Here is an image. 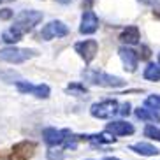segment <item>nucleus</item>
Masks as SVG:
<instances>
[{
  "label": "nucleus",
  "instance_id": "nucleus-5",
  "mask_svg": "<svg viewBox=\"0 0 160 160\" xmlns=\"http://www.w3.org/2000/svg\"><path fill=\"white\" fill-rule=\"evenodd\" d=\"M65 35H69V27L60 19H53L48 25H44V28L39 33V37L42 41H51V39L65 37Z\"/></svg>",
  "mask_w": 160,
  "mask_h": 160
},
{
  "label": "nucleus",
  "instance_id": "nucleus-20",
  "mask_svg": "<svg viewBox=\"0 0 160 160\" xmlns=\"http://www.w3.org/2000/svg\"><path fill=\"white\" fill-rule=\"evenodd\" d=\"M67 92H69V93H76V95H85L86 88H85V85H81V83H71V85L67 86Z\"/></svg>",
  "mask_w": 160,
  "mask_h": 160
},
{
  "label": "nucleus",
  "instance_id": "nucleus-30",
  "mask_svg": "<svg viewBox=\"0 0 160 160\" xmlns=\"http://www.w3.org/2000/svg\"><path fill=\"white\" fill-rule=\"evenodd\" d=\"M102 160H120V158H114V157H108V158H102Z\"/></svg>",
  "mask_w": 160,
  "mask_h": 160
},
{
  "label": "nucleus",
  "instance_id": "nucleus-18",
  "mask_svg": "<svg viewBox=\"0 0 160 160\" xmlns=\"http://www.w3.org/2000/svg\"><path fill=\"white\" fill-rule=\"evenodd\" d=\"M21 33H18L16 30H12V28H9V30H5V32H2V41L4 42H7V44H16L18 41H21Z\"/></svg>",
  "mask_w": 160,
  "mask_h": 160
},
{
  "label": "nucleus",
  "instance_id": "nucleus-23",
  "mask_svg": "<svg viewBox=\"0 0 160 160\" xmlns=\"http://www.w3.org/2000/svg\"><path fill=\"white\" fill-rule=\"evenodd\" d=\"M12 14H14L12 9H7V7H5V9H0V19H2V21L11 19V18H12Z\"/></svg>",
  "mask_w": 160,
  "mask_h": 160
},
{
  "label": "nucleus",
  "instance_id": "nucleus-19",
  "mask_svg": "<svg viewBox=\"0 0 160 160\" xmlns=\"http://www.w3.org/2000/svg\"><path fill=\"white\" fill-rule=\"evenodd\" d=\"M144 106L148 109H153V111L160 113V95H150V97L144 100Z\"/></svg>",
  "mask_w": 160,
  "mask_h": 160
},
{
  "label": "nucleus",
  "instance_id": "nucleus-17",
  "mask_svg": "<svg viewBox=\"0 0 160 160\" xmlns=\"http://www.w3.org/2000/svg\"><path fill=\"white\" fill-rule=\"evenodd\" d=\"M142 76L148 81H160V65H157V63H148V67L144 69Z\"/></svg>",
  "mask_w": 160,
  "mask_h": 160
},
{
  "label": "nucleus",
  "instance_id": "nucleus-1",
  "mask_svg": "<svg viewBox=\"0 0 160 160\" xmlns=\"http://www.w3.org/2000/svg\"><path fill=\"white\" fill-rule=\"evenodd\" d=\"M83 79L90 85L95 86H106V88H122L125 86V81L118 76L106 74L102 71H93V69H86L83 71Z\"/></svg>",
  "mask_w": 160,
  "mask_h": 160
},
{
  "label": "nucleus",
  "instance_id": "nucleus-31",
  "mask_svg": "<svg viewBox=\"0 0 160 160\" xmlns=\"http://www.w3.org/2000/svg\"><path fill=\"white\" fill-rule=\"evenodd\" d=\"M158 65H160V53H158Z\"/></svg>",
  "mask_w": 160,
  "mask_h": 160
},
{
  "label": "nucleus",
  "instance_id": "nucleus-3",
  "mask_svg": "<svg viewBox=\"0 0 160 160\" xmlns=\"http://www.w3.org/2000/svg\"><path fill=\"white\" fill-rule=\"evenodd\" d=\"M37 55L39 53L35 49H25V48H16V46L0 49V60L7 62V63H23L30 58H35Z\"/></svg>",
  "mask_w": 160,
  "mask_h": 160
},
{
  "label": "nucleus",
  "instance_id": "nucleus-12",
  "mask_svg": "<svg viewBox=\"0 0 160 160\" xmlns=\"http://www.w3.org/2000/svg\"><path fill=\"white\" fill-rule=\"evenodd\" d=\"M106 130H108L111 136H118V137L134 134V127H132V123H128V122H111V123H108Z\"/></svg>",
  "mask_w": 160,
  "mask_h": 160
},
{
  "label": "nucleus",
  "instance_id": "nucleus-6",
  "mask_svg": "<svg viewBox=\"0 0 160 160\" xmlns=\"http://www.w3.org/2000/svg\"><path fill=\"white\" fill-rule=\"evenodd\" d=\"M74 49H76V53L85 60L86 65H90V63L93 62V58L97 57V53H99V42H97L95 39H85V41H81V42H76Z\"/></svg>",
  "mask_w": 160,
  "mask_h": 160
},
{
  "label": "nucleus",
  "instance_id": "nucleus-11",
  "mask_svg": "<svg viewBox=\"0 0 160 160\" xmlns=\"http://www.w3.org/2000/svg\"><path fill=\"white\" fill-rule=\"evenodd\" d=\"M118 53H120V58H122L123 65H125V71H128V72L136 71V69H137V62H139L137 53L134 51V49H130V48H127V46L120 48Z\"/></svg>",
  "mask_w": 160,
  "mask_h": 160
},
{
  "label": "nucleus",
  "instance_id": "nucleus-9",
  "mask_svg": "<svg viewBox=\"0 0 160 160\" xmlns=\"http://www.w3.org/2000/svg\"><path fill=\"white\" fill-rule=\"evenodd\" d=\"M16 88L21 93L33 95L37 99H48L49 93H51V90H49L48 85H33V83H28V81H16Z\"/></svg>",
  "mask_w": 160,
  "mask_h": 160
},
{
  "label": "nucleus",
  "instance_id": "nucleus-2",
  "mask_svg": "<svg viewBox=\"0 0 160 160\" xmlns=\"http://www.w3.org/2000/svg\"><path fill=\"white\" fill-rule=\"evenodd\" d=\"M42 21V12L41 11H35V9H28V11H21L18 12L14 18V23L11 28L16 30L18 33H28L35 28V25H39Z\"/></svg>",
  "mask_w": 160,
  "mask_h": 160
},
{
  "label": "nucleus",
  "instance_id": "nucleus-8",
  "mask_svg": "<svg viewBox=\"0 0 160 160\" xmlns=\"http://www.w3.org/2000/svg\"><path fill=\"white\" fill-rule=\"evenodd\" d=\"M72 136V132L69 128L63 130H57V128H44L42 130V139L48 146H58V144H65L69 141V137Z\"/></svg>",
  "mask_w": 160,
  "mask_h": 160
},
{
  "label": "nucleus",
  "instance_id": "nucleus-26",
  "mask_svg": "<svg viewBox=\"0 0 160 160\" xmlns=\"http://www.w3.org/2000/svg\"><path fill=\"white\" fill-rule=\"evenodd\" d=\"M141 58H150V49L146 46H142V57Z\"/></svg>",
  "mask_w": 160,
  "mask_h": 160
},
{
  "label": "nucleus",
  "instance_id": "nucleus-16",
  "mask_svg": "<svg viewBox=\"0 0 160 160\" xmlns=\"http://www.w3.org/2000/svg\"><path fill=\"white\" fill-rule=\"evenodd\" d=\"M136 116L142 122H150V123H160V113L153 111V109H148V108H137L136 109Z\"/></svg>",
  "mask_w": 160,
  "mask_h": 160
},
{
  "label": "nucleus",
  "instance_id": "nucleus-4",
  "mask_svg": "<svg viewBox=\"0 0 160 160\" xmlns=\"http://www.w3.org/2000/svg\"><path fill=\"white\" fill-rule=\"evenodd\" d=\"M37 150V144L33 141H19L16 142L7 155H0V160H30Z\"/></svg>",
  "mask_w": 160,
  "mask_h": 160
},
{
  "label": "nucleus",
  "instance_id": "nucleus-15",
  "mask_svg": "<svg viewBox=\"0 0 160 160\" xmlns=\"http://www.w3.org/2000/svg\"><path fill=\"white\" fill-rule=\"evenodd\" d=\"M130 150L139 153V155H142V157H155L160 153L158 148H155V146L150 144V142H137V144H132Z\"/></svg>",
  "mask_w": 160,
  "mask_h": 160
},
{
  "label": "nucleus",
  "instance_id": "nucleus-7",
  "mask_svg": "<svg viewBox=\"0 0 160 160\" xmlns=\"http://www.w3.org/2000/svg\"><path fill=\"white\" fill-rule=\"evenodd\" d=\"M120 109H118V102L113 99L102 100V102H95L92 108H90V113L93 118H99V120H106V118H111L113 114H116Z\"/></svg>",
  "mask_w": 160,
  "mask_h": 160
},
{
  "label": "nucleus",
  "instance_id": "nucleus-21",
  "mask_svg": "<svg viewBox=\"0 0 160 160\" xmlns=\"http://www.w3.org/2000/svg\"><path fill=\"white\" fill-rule=\"evenodd\" d=\"M144 136L150 137V139H157V141H160V128H157L155 125H148V127L144 128Z\"/></svg>",
  "mask_w": 160,
  "mask_h": 160
},
{
  "label": "nucleus",
  "instance_id": "nucleus-22",
  "mask_svg": "<svg viewBox=\"0 0 160 160\" xmlns=\"http://www.w3.org/2000/svg\"><path fill=\"white\" fill-rule=\"evenodd\" d=\"M46 157H48V160H63V151L62 150H49Z\"/></svg>",
  "mask_w": 160,
  "mask_h": 160
},
{
  "label": "nucleus",
  "instance_id": "nucleus-14",
  "mask_svg": "<svg viewBox=\"0 0 160 160\" xmlns=\"http://www.w3.org/2000/svg\"><path fill=\"white\" fill-rule=\"evenodd\" d=\"M139 39H141V33H139V28L137 27H127V28L122 32L120 35V41L123 44H137L139 42Z\"/></svg>",
  "mask_w": 160,
  "mask_h": 160
},
{
  "label": "nucleus",
  "instance_id": "nucleus-27",
  "mask_svg": "<svg viewBox=\"0 0 160 160\" xmlns=\"http://www.w3.org/2000/svg\"><path fill=\"white\" fill-rule=\"evenodd\" d=\"M58 4H63V5H67V4H71L72 0H57Z\"/></svg>",
  "mask_w": 160,
  "mask_h": 160
},
{
  "label": "nucleus",
  "instance_id": "nucleus-28",
  "mask_svg": "<svg viewBox=\"0 0 160 160\" xmlns=\"http://www.w3.org/2000/svg\"><path fill=\"white\" fill-rule=\"evenodd\" d=\"M153 16H155V18H160V9L153 11Z\"/></svg>",
  "mask_w": 160,
  "mask_h": 160
},
{
  "label": "nucleus",
  "instance_id": "nucleus-10",
  "mask_svg": "<svg viewBox=\"0 0 160 160\" xmlns=\"http://www.w3.org/2000/svg\"><path fill=\"white\" fill-rule=\"evenodd\" d=\"M99 28V18L93 11H85L83 12V18H81V25H79V32L83 35H90V33H95Z\"/></svg>",
  "mask_w": 160,
  "mask_h": 160
},
{
  "label": "nucleus",
  "instance_id": "nucleus-24",
  "mask_svg": "<svg viewBox=\"0 0 160 160\" xmlns=\"http://www.w3.org/2000/svg\"><path fill=\"white\" fill-rule=\"evenodd\" d=\"M118 113L122 114V116H128V114H130V104H128V102H125V104L122 106V109L118 111Z\"/></svg>",
  "mask_w": 160,
  "mask_h": 160
},
{
  "label": "nucleus",
  "instance_id": "nucleus-13",
  "mask_svg": "<svg viewBox=\"0 0 160 160\" xmlns=\"http://www.w3.org/2000/svg\"><path fill=\"white\" fill-rule=\"evenodd\" d=\"M88 141L93 146H100V144H111V142L116 141L114 136H109V134H92V136H78V141Z\"/></svg>",
  "mask_w": 160,
  "mask_h": 160
},
{
  "label": "nucleus",
  "instance_id": "nucleus-25",
  "mask_svg": "<svg viewBox=\"0 0 160 160\" xmlns=\"http://www.w3.org/2000/svg\"><path fill=\"white\" fill-rule=\"evenodd\" d=\"M141 2H144L148 5H160V0H141Z\"/></svg>",
  "mask_w": 160,
  "mask_h": 160
},
{
  "label": "nucleus",
  "instance_id": "nucleus-29",
  "mask_svg": "<svg viewBox=\"0 0 160 160\" xmlns=\"http://www.w3.org/2000/svg\"><path fill=\"white\" fill-rule=\"evenodd\" d=\"M7 2H14V0H0V4H7Z\"/></svg>",
  "mask_w": 160,
  "mask_h": 160
}]
</instances>
